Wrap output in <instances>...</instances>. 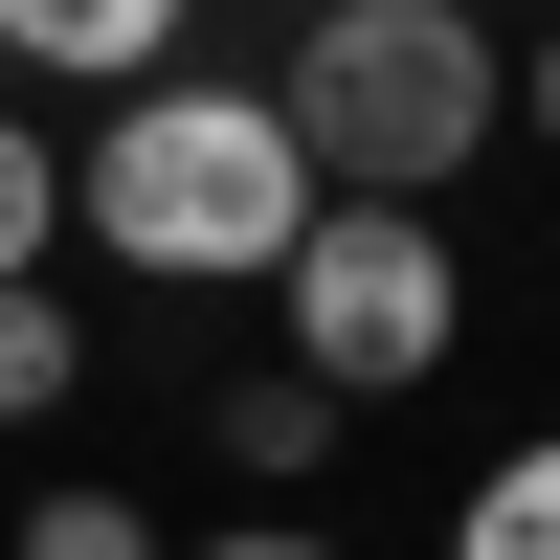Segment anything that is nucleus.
Masks as SVG:
<instances>
[{
    "instance_id": "nucleus-11",
    "label": "nucleus",
    "mask_w": 560,
    "mask_h": 560,
    "mask_svg": "<svg viewBox=\"0 0 560 560\" xmlns=\"http://www.w3.org/2000/svg\"><path fill=\"white\" fill-rule=\"evenodd\" d=\"M516 113H538V158H560V23H538V68H516Z\"/></svg>"
},
{
    "instance_id": "nucleus-1",
    "label": "nucleus",
    "mask_w": 560,
    "mask_h": 560,
    "mask_svg": "<svg viewBox=\"0 0 560 560\" xmlns=\"http://www.w3.org/2000/svg\"><path fill=\"white\" fill-rule=\"evenodd\" d=\"M68 224L135 269V292H269V269L314 247V158H292L269 90L158 68V90H113V135L68 158Z\"/></svg>"
},
{
    "instance_id": "nucleus-6",
    "label": "nucleus",
    "mask_w": 560,
    "mask_h": 560,
    "mask_svg": "<svg viewBox=\"0 0 560 560\" xmlns=\"http://www.w3.org/2000/svg\"><path fill=\"white\" fill-rule=\"evenodd\" d=\"M68 382H90V314L45 292V269H23V292H0V427H45Z\"/></svg>"
},
{
    "instance_id": "nucleus-10",
    "label": "nucleus",
    "mask_w": 560,
    "mask_h": 560,
    "mask_svg": "<svg viewBox=\"0 0 560 560\" xmlns=\"http://www.w3.org/2000/svg\"><path fill=\"white\" fill-rule=\"evenodd\" d=\"M179 560H337L314 516H224V538H179Z\"/></svg>"
},
{
    "instance_id": "nucleus-9",
    "label": "nucleus",
    "mask_w": 560,
    "mask_h": 560,
    "mask_svg": "<svg viewBox=\"0 0 560 560\" xmlns=\"http://www.w3.org/2000/svg\"><path fill=\"white\" fill-rule=\"evenodd\" d=\"M23 560H158L135 493H23Z\"/></svg>"
},
{
    "instance_id": "nucleus-2",
    "label": "nucleus",
    "mask_w": 560,
    "mask_h": 560,
    "mask_svg": "<svg viewBox=\"0 0 560 560\" xmlns=\"http://www.w3.org/2000/svg\"><path fill=\"white\" fill-rule=\"evenodd\" d=\"M269 113H292L314 202H448L493 158V113H516V68H493L471 0H314L292 68H269Z\"/></svg>"
},
{
    "instance_id": "nucleus-7",
    "label": "nucleus",
    "mask_w": 560,
    "mask_h": 560,
    "mask_svg": "<svg viewBox=\"0 0 560 560\" xmlns=\"http://www.w3.org/2000/svg\"><path fill=\"white\" fill-rule=\"evenodd\" d=\"M314 448H337V404H314L292 359H269V382H224V471H269V493H292Z\"/></svg>"
},
{
    "instance_id": "nucleus-5",
    "label": "nucleus",
    "mask_w": 560,
    "mask_h": 560,
    "mask_svg": "<svg viewBox=\"0 0 560 560\" xmlns=\"http://www.w3.org/2000/svg\"><path fill=\"white\" fill-rule=\"evenodd\" d=\"M448 560H560V427H538V448H493V471L448 493Z\"/></svg>"
},
{
    "instance_id": "nucleus-3",
    "label": "nucleus",
    "mask_w": 560,
    "mask_h": 560,
    "mask_svg": "<svg viewBox=\"0 0 560 560\" xmlns=\"http://www.w3.org/2000/svg\"><path fill=\"white\" fill-rule=\"evenodd\" d=\"M269 337H292L314 404H404V382H448V337H471V269H448L427 202H314V247L269 269Z\"/></svg>"
},
{
    "instance_id": "nucleus-8",
    "label": "nucleus",
    "mask_w": 560,
    "mask_h": 560,
    "mask_svg": "<svg viewBox=\"0 0 560 560\" xmlns=\"http://www.w3.org/2000/svg\"><path fill=\"white\" fill-rule=\"evenodd\" d=\"M45 247H68V135H23V113H0V292H23Z\"/></svg>"
},
{
    "instance_id": "nucleus-4",
    "label": "nucleus",
    "mask_w": 560,
    "mask_h": 560,
    "mask_svg": "<svg viewBox=\"0 0 560 560\" xmlns=\"http://www.w3.org/2000/svg\"><path fill=\"white\" fill-rule=\"evenodd\" d=\"M202 0H0V68H68V90H158Z\"/></svg>"
}]
</instances>
